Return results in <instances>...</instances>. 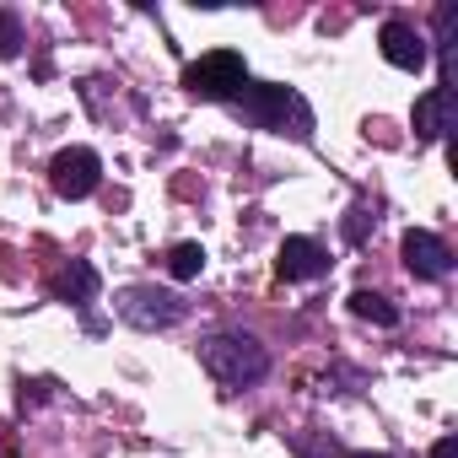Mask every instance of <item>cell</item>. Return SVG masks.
Masks as SVG:
<instances>
[{
  "mask_svg": "<svg viewBox=\"0 0 458 458\" xmlns=\"http://www.w3.org/2000/svg\"><path fill=\"white\" fill-rule=\"evenodd\" d=\"M238 114L270 135H292V140H313V108L297 87H281V81H249L238 98Z\"/></svg>",
  "mask_w": 458,
  "mask_h": 458,
  "instance_id": "cell-1",
  "label": "cell"
},
{
  "mask_svg": "<svg viewBox=\"0 0 458 458\" xmlns=\"http://www.w3.org/2000/svg\"><path fill=\"white\" fill-rule=\"evenodd\" d=\"M199 367L221 388H254L270 372V351L254 335H243V329H221V335H205L199 340Z\"/></svg>",
  "mask_w": 458,
  "mask_h": 458,
  "instance_id": "cell-2",
  "label": "cell"
},
{
  "mask_svg": "<svg viewBox=\"0 0 458 458\" xmlns=\"http://www.w3.org/2000/svg\"><path fill=\"white\" fill-rule=\"evenodd\" d=\"M183 87H189V98H205V103H233L249 87V65L238 49H216L183 71Z\"/></svg>",
  "mask_w": 458,
  "mask_h": 458,
  "instance_id": "cell-3",
  "label": "cell"
},
{
  "mask_svg": "<svg viewBox=\"0 0 458 458\" xmlns=\"http://www.w3.org/2000/svg\"><path fill=\"white\" fill-rule=\"evenodd\" d=\"M114 308H119V318L130 324V329H173V324H183V313H189V302L178 297V292H162V286H124L119 297H114Z\"/></svg>",
  "mask_w": 458,
  "mask_h": 458,
  "instance_id": "cell-4",
  "label": "cell"
},
{
  "mask_svg": "<svg viewBox=\"0 0 458 458\" xmlns=\"http://www.w3.org/2000/svg\"><path fill=\"white\" fill-rule=\"evenodd\" d=\"M49 183H55L60 199H87L103 183V157L92 146H71V151H60L49 162Z\"/></svg>",
  "mask_w": 458,
  "mask_h": 458,
  "instance_id": "cell-5",
  "label": "cell"
},
{
  "mask_svg": "<svg viewBox=\"0 0 458 458\" xmlns=\"http://www.w3.org/2000/svg\"><path fill=\"white\" fill-rule=\"evenodd\" d=\"M404 270L415 281H447L453 276V249L437 238V233H404Z\"/></svg>",
  "mask_w": 458,
  "mask_h": 458,
  "instance_id": "cell-6",
  "label": "cell"
},
{
  "mask_svg": "<svg viewBox=\"0 0 458 458\" xmlns=\"http://www.w3.org/2000/svg\"><path fill=\"white\" fill-rule=\"evenodd\" d=\"M377 49H383V60H388L394 71H410V76H415V71L426 65V55H431V49H426V38H420L410 22H383Z\"/></svg>",
  "mask_w": 458,
  "mask_h": 458,
  "instance_id": "cell-7",
  "label": "cell"
},
{
  "mask_svg": "<svg viewBox=\"0 0 458 458\" xmlns=\"http://www.w3.org/2000/svg\"><path fill=\"white\" fill-rule=\"evenodd\" d=\"M276 270H281V281H318V276H329V254L313 238H286Z\"/></svg>",
  "mask_w": 458,
  "mask_h": 458,
  "instance_id": "cell-8",
  "label": "cell"
},
{
  "mask_svg": "<svg viewBox=\"0 0 458 458\" xmlns=\"http://www.w3.org/2000/svg\"><path fill=\"white\" fill-rule=\"evenodd\" d=\"M447 114H453V92H447V87L420 92V98H415V135H420V140H442Z\"/></svg>",
  "mask_w": 458,
  "mask_h": 458,
  "instance_id": "cell-9",
  "label": "cell"
},
{
  "mask_svg": "<svg viewBox=\"0 0 458 458\" xmlns=\"http://www.w3.org/2000/svg\"><path fill=\"white\" fill-rule=\"evenodd\" d=\"M55 297L60 302H71V308H81L87 313V302L98 297V270L87 265V259H71L65 270H60V281H55Z\"/></svg>",
  "mask_w": 458,
  "mask_h": 458,
  "instance_id": "cell-10",
  "label": "cell"
},
{
  "mask_svg": "<svg viewBox=\"0 0 458 458\" xmlns=\"http://www.w3.org/2000/svg\"><path fill=\"white\" fill-rule=\"evenodd\" d=\"M351 313L367 318V324H377V329H394V324H399V308H394L383 292H351Z\"/></svg>",
  "mask_w": 458,
  "mask_h": 458,
  "instance_id": "cell-11",
  "label": "cell"
},
{
  "mask_svg": "<svg viewBox=\"0 0 458 458\" xmlns=\"http://www.w3.org/2000/svg\"><path fill=\"white\" fill-rule=\"evenodd\" d=\"M377 233V205H367V199H356L351 210H345V221H340V238L351 243V249H361L367 238Z\"/></svg>",
  "mask_w": 458,
  "mask_h": 458,
  "instance_id": "cell-12",
  "label": "cell"
},
{
  "mask_svg": "<svg viewBox=\"0 0 458 458\" xmlns=\"http://www.w3.org/2000/svg\"><path fill=\"white\" fill-rule=\"evenodd\" d=\"M167 270H173L178 281H194V276L205 270V249H199V243H178V249L167 254Z\"/></svg>",
  "mask_w": 458,
  "mask_h": 458,
  "instance_id": "cell-13",
  "label": "cell"
},
{
  "mask_svg": "<svg viewBox=\"0 0 458 458\" xmlns=\"http://www.w3.org/2000/svg\"><path fill=\"white\" fill-rule=\"evenodd\" d=\"M22 55V22L17 12H0V60H17Z\"/></svg>",
  "mask_w": 458,
  "mask_h": 458,
  "instance_id": "cell-14",
  "label": "cell"
},
{
  "mask_svg": "<svg viewBox=\"0 0 458 458\" xmlns=\"http://www.w3.org/2000/svg\"><path fill=\"white\" fill-rule=\"evenodd\" d=\"M431 458H458V437H442V442L431 447Z\"/></svg>",
  "mask_w": 458,
  "mask_h": 458,
  "instance_id": "cell-15",
  "label": "cell"
}]
</instances>
